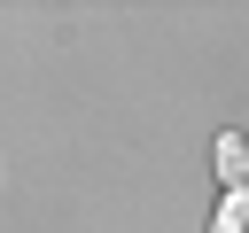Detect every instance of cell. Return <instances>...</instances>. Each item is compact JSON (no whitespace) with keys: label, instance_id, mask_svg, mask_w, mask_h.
<instances>
[{"label":"cell","instance_id":"obj_2","mask_svg":"<svg viewBox=\"0 0 249 233\" xmlns=\"http://www.w3.org/2000/svg\"><path fill=\"white\" fill-rule=\"evenodd\" d=\"M210 233H249V186H226V194H218V217H210Z\"/></svg>","mask_w":249,"mask_h":233},{"label":"cell","instance_id":"obj_1","mask_svg":"<svg viewBox=\"0 0 249 233\" xmlns=\"http://www.w3.org/2000/svg\"><path fill=\"white\" fill-rule=\"evenodd\" d=\"M210 163H218V179H226V186H249V132H218Z\"/></svg>","mask_w":249,"mask_h":233}]
</instances>
